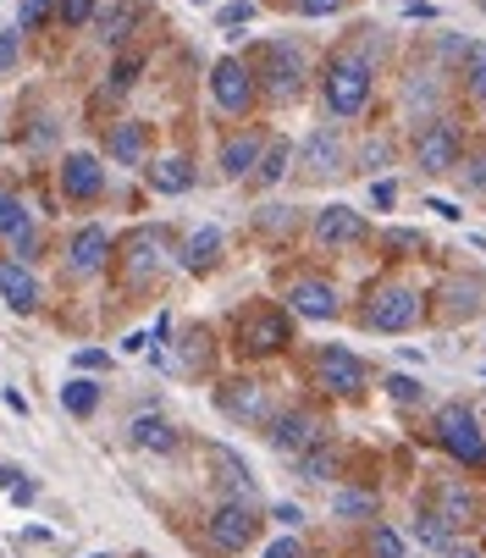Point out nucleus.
<instances>
[{
    "label": "nucleus",
    "instance_id": "nucleus-52",
    "mask_svg": "<svg viewBox=\"0 0 486 558\" xmlns=\"http://www.w3.org/2000/svg\"><path fill=\"white\" fill-rule=\"evenodd\" d=\"M34 493H39L34 482H17V487H12V504H34Z\"/></svg>",
    "mask_w": 486,
    "mask_h": 558
},
{
    "label": "nucleus",
    "instance_id": "nucleus-31",
    "mask_svg": "<svg viewBox=\"0 0 486 558\" xmlns=\"http://www.w3.org/2000/svg\"><path fill=\"white\" fill-rule=\"evenodd\" d=\"M365 558H410V542H403V531L370 520V531H365Z\"/></svg>",
    "mask_w": 486,
    "mask_h": 558
},
{
    "label": "nucleus",
    "instance_id": "nucleus-21",
    "mask_svg": "<svg viewBox=\"0 0 486 558\" xmlns=\"http://www.w3.org/2000/svg\"><path fill=\"white\" fill-rule=\"evenodd\" d=\"M0 299H7L17 315L39 310V282H34L28 260H17V255H7V260H0Z\"/></svg>",
    "mask_w": 486,
    "mask_h": 558
},
{
    "label": "nucleus",
    "instance_id": "nucleus-55",
    "mask_svg": "<svg viewBox=\"0 0 486 558\" xmlns=\"http://www.w3.org/2000/svg\"><path fill=\"white\" fill-rule=\"evenodd\" d=\"M194 7H210V0H194Z\"/></svg>",
    "mask_w": 486,
    "mask_h": 558
},
{
    "label": "nucleus",
    "instance_id": "nucleus-9",
    "mask_svg": "<svg viewBox=\"0 0 486 558\" xmlns=\"http://www.w3.org/2000/svg\"><path fill=\"white\" fill-rule=\"evenodd\" d=\"M315 376H320V387L338 392V398H365V387H370V365L354 349H343V343H320Z\"/></svg>",
    "mask_w": 486,
    "mask_h": 558
},
{
    "label": "nucleus",
    "instance_id": "nucleus-28",
    "mask_svg": "<svg viewBox=\"0 0 486 558\" xmlns=\"http://www.w3.org/2000/svg\"><path fill=\"white\" fill-rule=\"evenodd\" d=\"M100 398H106V387H100V381L72 376V381L61 387V410H66V415H77V421H89V415L100 410Z\"/></svg>",
    "mask_w": 486,
    "mask_h": 558
},
{
    "label": "nucleus",
    "instance_id": "nucleus-42",
    "mask_svg": "<svg viewBox=\"0 0 486 558\" xmlns=\"http://www.w3.org/2000/svg\"><path fill=\"white\" fill-rule=\"evenodd\" d=\"M144 72V56H122L117 66H111V89L122 95V89H133V77Z\"/></svg>",
    "mask_w": 486,
    "mask_h": 558
},
{
    "label": "nucleus",
    "instance_id": "nucleus-56",
    "mask_svg": "<svg viewBox=\"0 0 486 558\" xmlns=\"http://www.w3.org/2000/svg\"><path fill=\"white\" fill-rule=\"evenodd\" d=\"M475 7H481V12H486V0H475Z\"/></svg>",
    "mask_w": 486,
    "mask_h": 558
},
{
    "label": "nucleus",
    "instance_id": "nucleus-49",
    "mask_svg": "<svg viewBox=\"0 0 486 558\" xmlns=\"http://www.w3.org/2000/svg\"><path fill=\"white\" fill-rule=\"evenodd\" d=\"M100 365H111V354H100V349H84V354H77V371H100Z\"/></svg>",
    "mask_w": 486,
    "mask_h": 558
},
{
    "label": "nucleus",
    "instance_id": "nucleus-38",
    "mask_svg": "<svg viewBox=\"0 0 486 558\" xmlns=\"http://www.w3.org/2000/svg\"><path fill=\"white\" fill-rule=\"evenodd\" d=\"M95 12H100V0H61V7H56V17H61L66 28H84V23H95Z\"/></svg>",
    "mask_w": 486,
    "mask_h": 558
},
{
    "label": "nucleus",
    "instance_id": "nucleus-50",
    "mask_svg": "<svg viewBox=\"0 0 486 558\" xmlns=\"http://www.w3.org/2000/svg\"><path fill=\"white\" fill-rule=\"evenodd\" d=\"M23 482V470H12V464H0V493H12Z\"/></svg>",
    "mask_w": 486,
    "mask_h": 558
},
{
    "label": "nucleus",
    "instance_id": "nucleus-8",
    "mask_svg": "<svg viewBox=\"0 0 486 558\" xmlns=\"http://www.w3.org/2000/svg\"><path fill=\"white\" fill-rule=\"evenodd\" d=\"M255 95H260V84H255L250 61L227 56V61L210 66V100H216V111H227V117H250V111H255Z\"/></svg>",
    "mask_w": 486,
    "mask_h": 558
},
{
    "label": "nucleus",
    "instance_id": "nucleus-41",
    "mask_svg": "<svg viewBox=\"0 0 486 558\" xmlns=\"http://www.w3.org/2000/svg\"><path fill=\"white\" fill-rule=\"evenodd\" d=\"M45 17H50V0H23L17 7V34H34Z\"/></svg>",
    "mask_w": 486,
    "mask_h": 558
},
{
    "label": "nucleus",
    "instance_id": "nucleus-39",
    "mask_svg": "<svg viewBox=\"0 0 486 558\" xmlns=\"http://www.w3.org/2000/svg\"><path fill=\"white\" fill-rule=\"evenodd\" d=\"M255 12H260L255 0H227V7L216 12V23L221 28H243V23H255Z\"/></svg>",
    "mask_w": 486,
    "mask_h": 558
},
{
    "label": "nucleus",
    "instance_id": "nucleus-32",
    "mask_svg": "<svg viewBox=\"0 0 486 558\" xmlns=\"http://www.w3.org/2000/svg\"><path fill=\"white\" fill-rule=\"evenodd\" d=\"M442 315H448V322H475V315H481V282H448Z\"/></svg>",
    "mask_w": 486,
    "mask_h": 558
},
{
    "label": "nucleus",
    "instance_id": "nucleus-10",
    "mask_svg": "<svg viewBox=\"0 0 486 558\" xmlns=\"http://www.w3.org/2000/svg\"><path fill=\"white\" fill-rule=\"evenodd\" d=\"M216 410L232 421V426H266L271 421V398L255 376H232L216 387Z\"/></svg>",
    "mask_w": 486,
    "mask_h": 558
},
{
    "label": "nucleus",
    "instance_id": "nucleus-40",
    "mask_svg": "<svg viewBox=\"0 0 486 558\" xmlns=\"http://www.w3.org/2000/svg\"><path fill=\"white\" fill-rule=\"evenodd\" d=\"M459 172H464V189L470 194H486V144L470 155V161H459Z\"/></svg>",
    "mask_w": 486,
    "mask_h": 558
},
{
    "label": "nucleus",
    "instance_id": "nucleus-46",
    "mask_svg": "<svg viewBox=\"0 0 486 558\" xmlns=\"http://www.w3.org/2000/svg\"><path fill=\"white\" fill-rule=\"evenodd\" d=\"M370 205H376V210H392V205H398V183H387V178L370 183Z\"/></svg>",
    "mask_w": 486,
    "mask_h": 558
},
{
    "label": "nucleus",
    "instance_id": "nucleus-4",
    "mask_svg": "<svg viewBox=\"0 0 486 558\" xmlns=\"http://www.w3.org/2000/svg\"><path fill=\"white\" fill-rule=\"evenodd\" d=\"M260 525L266 520H260L255 498H221L205 520V547L221 553V558H238V553H250L260 542Z\"/></svg>",
    "mask_w": 486,
    "mask_h": 558
},
{
    "label": "nucleus",
    "instance_id": "nucleus-29",
    "mask_svg": "<svg viewBox=\"0 0 486 558\" xmlns=\"http://www.w3.org/2000/svg\"><path fill=\"white\" fill-rule=\"evenodd\" d=\"M28 227H34V210H28V199H23L17 189H0V238L12 244V238H17V232H28Z\"/></svg>",
    "mask_w": 486,
    "mask_h": 558
},
{
    "label": "nucleus",
    "instance_id": "nucleus-54",
    "mask_svg": "<svg viewBox=\"0 0 486 558\" xmlns=\"http://www.w3.org/2000/svg\"><path fill=\"white\" fill-rule=\"evenodd\" d=\"M89 558H111V553H89Z\"/></svg>",
    "mask_w": 486,
    "mask_h": 558
},
{
    "label": "nucleus",
    "instance_id": "nucleus-45",
    "mask_svg": "<svg viewBox=\"0 0 486 558\" xmlns=\"http://www.w3.org/2000/svg\"><path fill=\"white\" fill-rule=\"evenodd\" d=\"M17 50H23V34H0V72L17 66Z\"/></svg>",
    "mask_w": 486,
    "mask_h": 558
},
{
    "label": "nucleus",
    "instance_id": "nucleus-27",
    "mask_svg": "<svg viewBox=\"0 0 486 558\" xmlns=\"http://www.w3.org/2000/svg\"><path fill=\"white\" fill-rule=\"evenodd\" d=\"M183 266H189V271H216V266H221V227H199V232H189Z\"/></svg>",
    "mask_w": 486,
    "mask_h": 558
},
{
    "label": "nucleus",
    "instance_id": "nucleus-47",
    "mask_svg": "<svg viewBox=\"0 0 486 558\" xmlns=\"http://www.w3.org/2000/svg\"><path fill=\"white\" fill-rule=\"evenodd\" d=\"M271 520H277V525H288V531H299V525H304V509H299V504H277V509H271Z\"/></svg>",
    "mask_w": 486,
    "mask_h": 558
},
{
    "label": "nucleus",
    "instance_id": "nucleus-3",
    "mask_svg": "<svg viewBox=\"0 0 486 558\" xmlns=\"http://www.w3.org/2000/svg\"><path fill=\"white\" fill-rule=\"evenodd\" d=\"M421 315H426L421 288H410V282H381V288H370V304L360 310V327L398 338V332H415Z\"/></svg>",
    "mask_w": 486,
    "mask_h": 558
},
{
    "label": "nucleus",
    "instance_id": "nucleus-36",
    "mask_svg": "<svg viewBox=\"0 0 486 558\" xmlns=\"http://www.w3.org/2000/svg\"><path fill=\"white\" fill-rule=\"evenodd\" d=\"M376 244L392 250V255H421V250H426V232H415V227H387Z\"/></svg>",
    "mask_w": 486,
    "mask_h": 558
},
{
    "label": "nucleus",
    "instance_id": "nucleus-26",
    "mask_svg": "<svg viewBox=\"0 0 486 558\" xmlns=\"http://www.w3.org/2000/svg\"><path fill=\"white\" fill-rule=\"evenodd\" d=\"M127 442L133 448H144V453H178V426H167L160 415H138L133 426H127Z\"/></svg>",
    "mask_w": 486,
    "mask_h": 558
},
{
    "label": "nucleus",
    "instance_id": "nucleus-16",
    "mask_svg": "<svg viewBox=\"0 0 486 558\" xmlns=\"http://www.w3.org/2000/svg\"><path fill=\"white\" fill-rule=\"evenodd\" d=\"M282 299H288L293 315H304V322H338V310H343V299L327 277H293Z\"/></svg>",
    "mask_w": 486,
    "mask_h": 558
},
{
    "label": "nucleus",
    "instance_id": "nucleus-11",
    "mask_svg": "<svg viewBox=\"0 0 486 558\" xmlns=\"http://www.w3.org/2000/svg\"><path fill=\"white\" fill-rule=\"evenodd\" d=\"M56 183H61V199L66 205H95L106 194V167L95 161L89 149H72V155H61Z\"/></svg>",
    "mask_w": 486,
    "mask_h": 558
},
{
    "label": "nucleus",
    "instance_id": "nucleus-33",
    "mask_svg": "<svg viewBox=\"0 0 486 558\" xmlns=\"http://www.w3.org/2000/svg\"><path fill=\"white\" fill-rule=\"evenodd\" d=\"M459 61H464V95L481 106L486 100V45H464Z\"/></svg>",
    "mask_w": 486,
    "mask_h": 558
},
{
    "label": "nucleus",
    "instance_id": "nucleus-25",
    "mask_svg": "<svg viewBox=\"0 0 486 558\" xmlns=\"http://www.w3.org/2000/svg\"><path fill=\"white\" fill-rule=\"evenodd\" d=\"M144 172H149V189H155V194H189V189H194V167L183 161V155L144 161Z\"/></svg>",
    "mask_w": 486,
    "mask_h": 558
},
{
    "label": "nucleus",
    "instance_id": "nucleus-35",
    "mask_svg": "<svg viewBox=\"0 0 486 558\" xmlns=\"http://www.w3.org/2000/svg\"><path fill=\"white\" fill-rule=\"evenodd\" d=\"M288 167H293V144H288V138H271L266 155H260V183H277Z\"/></svg>",
    "mask_w": 486,
    "mask_h": 558
},
{
    "label": "nucleus",
    "instance_id": "nucleus-1",
    "mask_svg": "<svg viewBox=\"0 0 486 558\" xmlns=\"http://www.w3.org/2000/svg\"><path fill=\"white\" fill-rule=\"evenodd\" d=\"M370 89H376V66L365 50H338L327 61V72H320V100H327V111L338 122H354L370 106Z\"/></svg>",
    "mask_w": 486,
    "mask_h": 558
},
{
    "label": "nucleus",
    "instance_id": "nucleus-23",
    "mask_svg": "<svg viewBox=\"0 0 486 558\" xmlns=\"http://www.w3.org/2000/svg\"><path fill=\"white\" fill-rule=\"evenodd\" d=\"M138 23H144V7H138V0H111V7L95 12V28H100L106 45H127V39L138 34Z\"/></svg>",
    "mask_w": 486,
    "mask_h": 558
},
{
    "label": "nucleus",
    "instance_id": "nucleus-17",
    "mask_svg": "<svg viewBox=\"0 0 486 558\" xmlns=\"http://www.w3.org/2000/svg\"><path fill=\"white\" fill-rule=\"evenodd\" d=\"M205 464L216 470L210 482H216L227 498H255V493H260V487H255V470L243 464L238 448H227V442H205Z\"/></svg>",
    "mask_w": 486,
    "mask_h": 558
},
{
    "label": "nucleus",
    "instance_id": "nucleus-12",
    "mask_svg": "<svg viewBox=\"0 0 486 558\" xmlns=\"http://www.w3.org/2000/svg\"><path fill=\"white\" fill-rule=\"evenodd\" d=\"M315 244L320 250H360V244H370V221L354 210V205H327L315 216Z\"/></svg>",
    "mask_w": 486,
    "mask_h": 558
},
{
    "label": "nucleus",
    "instance_id": "nucleus-48",
    "mask_svg": "<svg viewBox=\"0 0 486 558\" xmlns=\"http://www.w3.org/2000/svg\"><path fill=\"white\" fill-rule=\"evenodd\" d=\"M260 221H266L271 232H293V227H299V216H293V210L282 216V205H271V216H260Z\"/></svg>",
    "mask_w": 486,
    "mask_h": 558
},
{
    "label": "nucleus",
    "instance_id": "nucleus-22",
    "mask_svg": "<svg viewBox=\"0 0 486 558\" xmlns=\"http://www.w3.org/2000/svg\"><path fill=\"white\" fill-rule=\"evenodd\" d=\"M453 531H464V525H475V514H481V504H475V493H464L459 482H448V475H442V482L432 487V498H426Z\"/></svg>",
    "mask_w": 486,
    "mask_h": 558
},
{
    "label": "nucleus",
    "instance_id": "nucleus-34",
    "mask_svg": "<svg viewBox=\"0 0 486 558\" xmlns=\"http://www.w3.org/2000/svg\"><path fill=\"white\" fill-rule=\"evenodd\" d=\"M332 514H338V520H376V493L343 487V493H332Z\"/></svg>",
    "mask_w": 486,
    "mask_h": 558
},
{
    "label": "nucleus",
    "instance_id": "nucleus-53",
    "mask_svg": "<svg viewBox=\"0 0 486 558\" xmlns=\"http://www.w3.org/2000/svg\"><path fill=\"white\" fill-rule=\"evenodd\" d=\"M448 558H481V553H459V547H453V553H448Z\"/></svg>",
    "mask_w": 486,
    "mask_h": 558
},
{
    "label": "nucleus",
    "instance_id": "nucleus-20",
    "mask_svg": "<svg viewBox=\"0 0 486 558\" xmlns=\"http://www.w3.org/2000/svg\"><path fill=\"white\" fill-rule=\"evenodd\" d=\"M266 133L260 128H250V133H232L227 144H221V178H250L255 167H260V155H266Z\"/></svg>",
    "mask_w": 486,
    "mask_h": 558
},
{
    "label": "nucleus",
    "instance_id": "nucleus-14",
    "mask_svg": "<svg viewBox=\"0 0 486 558\" xmlns=\"http://www.w3.org/2000/svg\"><path fill=\"white\" fill-rule=\"evenodd\" d=\"M266 426H271V432H266V442H271L282 459H299L304 448L327 442V421H320V415H309V410H288V415L266 421Z\"/></svg>",
    "mask_w": 486,
    "mask_h": 558
},
{
    "label": "nucleus",
    "instance_id": "nucleus-6",
    "mask_svg": "<svg viewBox=\"0 0 486 558\" xmlns=\"http://www.w3.org/2000/svg\"><path fill=\"white\" fill-rule=\"evenodd\" d=\"M459 161H464V133H459V122L432 117V122L415 133V167H421L426 178H448V172H459Z\"/></svg>",
    "mask_w": 486,
    "mask_h": 558
},
{
    "label": "nucleus",
    "instance_id": "nucleus-18",
    "mask_svg": "<svg viewBox=\"0 0 486 558\" xmlns=\"http://www.w3.org/2000/svg\"><path fill=\"white\" fill-rule=\"evenodd\" d=\"M106 155H111V167H144V161H149V122H138V117L111 122Z\"/></svg>",
    "mask_w": 486,
    "mask_h": 558
},
{
    "label": "nucleus",
    "instance_id": "nucleus-13",
    "mask_svg": "<svg viewBox=\"0 0 486 558\" xmlns=\"http://www.w3.org/2000/svg\"><path fill=\"white\" fill-rule=\"evenodd\" d=\"M111 227H100V221H89V227H77V238L66 244V277L72 282H89V277H100L106 271V260H111Z\"/></svg>",
    "mask_w": 486,
    "mask_h": 558
},
{
    "label": "nucleus",
    "instance_id": "nucleus-15",
    "mask_svg": "<svg viewBox=\"0 0 486 558\" xmlns=\"http://www.w3.org/2000/svg\"><path fill=\"white\" fill-rule=\"evenodd\" d=\"M293 161H299L304 183H327V178L343 172V138H338L332 128H315V133L304 138V149H293Z\"/></svg>",
    "mask_w": 486,
    "mask_h": 558
},
{
    "label": "nucleus",
    "instance_id": "nucleus-19",
    "mask_svg": "<svg viewBox=\"0 0 486 558\" xmlns=\"http://www.w3.org/2000/svg\"><path fill=\"white\" fill-rule=\"evenodd\" d=\"M160 271V232H127L122 238V277L127 288H144Z\"/></svg>",
    "mask_w": 486,
    "mask_h": 558
},
{
    "label": "nucleus",
    "instance_id": "nucleus-43",
    "mask_svg": "<svg viewBox=\"0 0 486 558\" xmlns=\"http://www.w3.org/2000/svg\"><path fill=\"white\" fill-rule=\"evenodd\" d=\"M349 0H293V12L299 17H332V12H343Z\"/></svg>",
    "mask_w": 486,
    "mask_h": 558
},
{
    "label": "nucleus",
    "instance_id": "nucleus-30",
    "mask_svg": "<svg viewBox=\"0 0 486 558\" xmlns=\"http://www.w3.org/2000/svg\"><path fill=\"white\" fill-rule=\"evenodd\" d=\"M293 470L304 475V482H332V475H338V453H332V442L304 448V453L293 459Z\"/></svg>",
    "mask_w": 486,
    "mask_h": 558
},
{
    "label": "nucleus",
    "instance_id": "nucleus-24",
    "mask_svg": "<svg viewBox=\"0 0 486 558\" xmlns=\"http://www.w3.org/2000/svg\"><path fill=\"white\" fill-rule=\"evenodd\" d=\"M410 536H415L426 553H453V547H459V531H453V525H448V520H442L432 504H421V509H415V525H410Z\"/></svg>",
    "mask_w": 486,
    "mask_h": 558
},
{
    "label": "nucleus",
    "instance_id": "nucleus-37",
    "mask_svg": "<svg viewBox=\"0 0 486 558\" xmlns=\"http://www.w3.org/2000/svg\"><path fill=\"white\" fill-rule=\"evenodd\" d=\"M387 398L398 410H415V404H426V387L415 376H387Z\"/></svg>",
    "mask_w": 486,
    "mask_h": 558
},
{
    "label": "nucleus",
    "instance_id": "nucleus-44",
    "mask_svg": "<svg viewBox=\"0 0 486 558\" xmlns=\"http://www.w3.org/2000/svg\"><path fill=\"white\" fill-rule=\"evenodd\" d=\"M266 558H309V553H304V542H299V536H277V542L266 547Z\"/></svg>",
    "mask_w": 486,
    "mask_h": 558
},
{
    "label": "nucleus",
    "instance_id": "nucleus-7",
    "mask_svg": "<svg viewBox=\"0 0 486 558\" xmlns=\"http://www.w3.org/2000/svg\"><path fill=\"white\" fill-rule=\"evenodd\" d=\"M255 56H260V61H255L250 72L266 77V95H271L277 106H288V100L304 95V56H299L293 45H260Z\"/></svg>",
    "mask_w": 486,
    "mask_h": 558
},
{
    "label": "nucleus",
    "instance_id": "nucleus-2",
    "mask_svg": "<svg viewBox=\"0 0 486 558\" xmlns=\"http://www.w3.org/2000/svg\"><path fill=\"white\" fill-rule=\"evenodd\" d=\"M432 442L453 459V464H470V470H486V432H481V421H475V410L470 404H437V415H432Z\"/></svg>",
    "mask_w": 486,
    "mask_h": 558
},
{
    "label": "nucleus",
    "instance_id": "nucleus-51",
    "mask_svg": "<svg viewBox=\"0 0 486 558\" xmlns=\"http://www.w3.org/2000/svg\"><path fill=\"white\" fill-rule=\"evenodd\" d=\"M0 398H7V410H17V415H28V398H23V392H12V387H7V392H0Z\"/></svg>",
    "mask_w": 486,
    "mask_h": 558
},
{
    "label": "nucleus",
    "instance_id": "nucleus-5",
    "mask_svg": "<svg viewBox=\"0 0 486 558\" xmlns=\"http://www.w3.org/2000/svg\"><path fill=\"white\" fill-rule=\"evenodd\" d=\"M288 343H293V310L255 304L250 315H238V354L266 360V354H282Z\"/></svg>",
    "mask_w": 486,
    "mask_h": 558
}]
</instances>
